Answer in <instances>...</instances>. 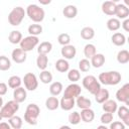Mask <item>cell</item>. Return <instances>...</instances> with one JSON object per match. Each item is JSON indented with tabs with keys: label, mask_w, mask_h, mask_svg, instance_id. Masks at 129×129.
Returning <instances> with one entry per match:
<instances>
[{
	"label": "cell",
	"mask_w": 129,
	"mask_h": 129,
	"mask_svg": "<svg viewBox=\"0 0 129 129\" xmlns=\"http://www.w3.org/2000/svg\"><path fill=\"white\" fill-rule=\"evenodd\" d=\"M121 74L117 71H110V72H104L99 75L98 81H100L101 84L106 86H115L121 82Z\"/></svg>",
	"instance_id": "cell-1"
},
{
	"label": "cell",
	"mask_w": 129,
	"mask_h": 129,
	"mask_svg": "<svg viewBox=\"0 0 129 129\" xmlns=\"http://www.w3.org/2000/svg\"><path fill=\"white\" fill-rule=\"evenodd\" d=\"M26 14L27 16L29 17V19H31L33 22L35 23H39L41 22L43 19H44V16H45V12L44 10L36 5V4H30L26 7Z\"/></svg>",
	"instance_id": "cell-2"
},
{
	"label": "cell",
	"mask_w": 129,
	"mask_h": 129,
	"mask_svg": "<svg viewBox=\"0 0 129 129\" xmlns=\"http://www.w3.org/2000/svg\"><path fill=\"white\" fill-rule=\"evenodd\" d=\"M40 114V109L36 104H29L24 113V121L29 125H36L37 118Z\"/></svg>",
	"instance_id": "cell-3"
},
{
	"label": "cell",
	"mask_w": 129,
	"mask_h": 129,
	"mask_svg": "<svg viewBox=\"0 0 129 129\" xmlns=\"http://www.w3.org/2000/svg\"><path fill=\"white\" fill-rule=\"evenodd\" d=\"M25 14H26V12H25L24 8H22L21 6H16L10 11V13L8 15V22L12 26H18L24 19Z\"/></svg>",
	"instance_id": "cell-4"
},
{
	"label": "cell",
	"mask_w": 129,
	"mask_h": 129,
	"mask_svg": "<svg viewBox=\"0 0 129 129\" xmlns=\"http://www.w3.org/2000/svg\"><path fill=\"white\" fill-rule=\"evenodd\" d=\"M82 84H83V87H84L89 93H91L92 95H95V94L101 89V84H100V82L97 80L96 77H94V76H92V75L86 76V77L83 79Z\"/></svg>",
	"instance_id": "cell-5"
},
{
	"label": "cell",
	"mask_w": 129,
	"mask_h": 129,
	"mask_svg": "<svg viewBox=\"0 0 129 129\" xmlns=\"http://www.w3.org/2000/svg\"><path fill=\"white\" fill-rule=\"evenodd\" d=\"M18 110H19V103L16 102L15 100H11V101H8L5 105H3L1 107L0 113H1L3 118L9 119L13 115H15V113Z\"/></svg>",
	"instance_id": "cell-6"
},
{
	"label": "cell",
	"mask_w": 129,
	"mask_h": 129,
	"mask_svg": "<svg viewBox=\"0 0 129 129\" xmlns=\"http://www.w3.org/2000/svg\"><path fill=\"white\" fill-rule=\"evenodd\" d=\"M38 42H39V39H38L37 36L29 35V36H26V37L22 38L21 41L19 42V44H20L21 49L28 52V51H31L38 44Z\"/></svg>",
	"instance_id": "cell-7"
},
{
	"label": "cell",
	"mask_w": 129,
	"mask_h": 129,
	"mask_svg": "<svg viewBox=\"0 0 129 129\" xmlns=\"http://www.w3.org/2000/svg\"><path fill=\"white\" fill-rule=\"evenodd\" d=\"M23 83L25 86V89L28 91H35L38 87V81L37 78L34 74L32 73H27L23 77Z\"/></svg>",
	"instance_id": "cell-8"
},
{
	"label": "cell",
	"mask_w": 129,
	"mask_h": 129,
	"mask_svg": "<svg viewBox=\"0 0 129 129\" xmlns=\"http://www.w3.org/2000/svg\"><path fill=\"white\" fill-rule=\"evenodd\" d=\"M116 99L119 102H122L126 105H129V84L123 85L116 92Z\"/></svg>",
	"instance_id": "cell-9"
},
{
	"label": "cell",
	"mask_w": 129,
	"mask_h": 129,
	"mask_svg": "<svg viewBox=\"0 0 129 129\" xmlns=\"http://www.w3.org/2000/svg\"><path fill=\"white\" fill-rule=\"evenodd\" d=\"M81 92H82L81 86L76 84V83H73V84L69 85L66 88L63 96L64 97H70V98H77L79 95H81Z\"/></svg>",
	"instance_id": "cell-10"
},
{
	"label": "cell",
	"mask_w": 129,
	"mask_h": 129,
	"mask_svg": "<svg viewBox=\"0 0 129 129\" xmlns=\"http://www.w3.org/2000/svg\"><path fill=\"white\" fill-rule=\"evenodd\" d=\"M11 57H12V60L16 63H23L26 58H27V54H26V51H24L23 49L21 48H15L12 50V53H11Z\"/></svg>",
	"instance_id": "cell-11"
},
{
	"label": "cell",
	"mask_w": 129,
	"mask_h": 129,
	"mask_svg": "<svg viewBox=\"0 0 129 129\" xmlns=\"http://www.w3.org/2000/svg\"><path fill=\"white\" fill-rule=\"evenodd\" d=\"M60 53L66 59H73L77 54V49L74 45L67 44V45H62L60 49Z\"/></svg>",
	"instance_id": "cell-12"
},
{
	"label": "cell",
	"mask_w": 129,
	"mask_h": 129,
	"mask_svg": "<svg viewBox=\"0 0 129 129\" xmlns=\"http://www.w3.org/2000/svg\"><path fill=\"white\" fill-rule=\"evenodd\" d=\"M115 15L118 17V19H125L129 16V8L125 4H116L115 9Z\"/></svg>",
	"instance_id": "cell-13"
},
{
	"label": "cell",
	"mask_w": 129,
	"mask_h": 129,
	"mask_svg": "<svg viewBox=\"0 0 129 129\" xmlns=\"http://www.w3.org/2000/svg\"><path fill=\"white\" fill-rule=\"evenodd\" d=\"M76 105L75 98H70V97H62L59 101V107L64 110V111H70L72 110Z\"/></svg>",
	"instance_id": "cell-14"
},
{
	"label": "cell",
	"mask_w": 129,
	"mask_h": 129,
	"mask_svg": "<svg viewBox=\"0 0 129 129\" xmlns=\"http://www.w3.org/2000/svg\"><path fill=\"white\" fill-rule=\"evenodd\" d=\"M27 97V93H26V89L18 87L16 89H14L13 91V100H15L16 102H18L19 104L24 102L26 100Z\"/></svg>",
	"instance_id": "cell-15"
},
{
	"label": "cell",
	"mask_w": 129,
	"mask_h": 129,
	"mask_svg": "<svg viewBox=\"0 0 129 129\" xmlns=\"http://www.w3.org/2000/svg\"><path fill=\"white\" fill-rule=\"evenodd\" d=\"M118 117L122 120V122L125 124V126H129V109L126 106H121L117 108Z\"/></svg>",
	"instance_id": "cell-16"
},
{
	"label": "cell",
	"mask_w": 129,
	"mask_h": 129,
	"mask_svg": "<svg viewBox=\"0 0 129 129\" xmlns=\"http://www.w3.org/2000/svg\"><path fill=\"white\" fill-rule=\"evenodd\" d=\"M102 11L104 14L109 15V16H113L115 15V9H116V3L112 2V1H105L102 4Z\"/></svg>",
	"instance_id": "cell-17"
},
{
	"label": "cell",
	"mask_w": 129,
	"mask_h": 129,
	"mask_svg": "<svg viewBox=\"0 0 129 129\" xmlns=\"http://www.w3.org/2000/svg\"><path fill=\"white\" fill-rule=\"evenodd\" d=\"M80 116H81V120L82 121H84L85 123H90L95 119V112L91 108L82 109Z\"/></svg>",
	"instance_id": "cell-18"
},
{
	"label": "cell",
	"mask_w": 129,
	"mask_h": 129,
	"mask_svg": "<svg viewBox=\"0 0 129 129\" xmlns=\"http://www.w3.org/2000/svg\"><path fill=\"white\" fill-rule=\"evenodd\" d=\"M91 66L98 69L101 68L104 63H105V55L103 53H95L92 57H91Z\"/></svg>",
	"instance_id": "cell-19"
},
{
	"label": "cell",
	"mask_w": 129,
	"mask_h": 129,
	"mask_svg": "<svg viewBox=\"0 0 129 129\" xmlns=\"http://www.w3.org/2000/svg\"><path fill=\"white\" fill-rule=\"evenodd\" d=\"M62 14H63V16H64L66 18H68V19H73V18H75V17L77 16V14H78V8H77L75 5H72V4L67 5V6L62 9Z\"/></svg>",
	"instance_id": "cell-20"
},
{
	"label": "cell",
	"mask_w": 129,
	"mask_h": 129,
	"mask_svg": "<svg viewBox=\"0 0 129 129\" xmlns=\"http://www.w3.org/2000/svg\"><path fill=\"white\" fill-rule=\"evenodd\" d=\"M118 108V105L116 103V101L114 100H106L104 103H102V109L105 111V112H109V113H115L116 110Z\"/></svg>",
	"instance_id": "cell-21"
},
{
	"label": "cell",
	"mask_w": 129,
	"mask_h": 129,
	"mask_svg": "<svg viewBox=\"0 0 129 129\" xmlns=\"http://www.w3.org/2000/svg\"><path fill=\"white\" fill-rule=\"evenodd\" d=\"M94 96H95L96 102L99 103V104H102V103H104L106 100L109 99V91H108L107 89H102V88H101Z\"/></svg>",
	"instance_id": "cell-22"
},
{
	"label": "cell",
	"mask_w": 129,
	"mask_h": 129,
	"mask_svg": "<svg viewBox=\"0 0 129 129\" xmlns=\"http://www.w3.org/2000/svg\"><path fill=\"white\" fill-rule=\"evenodd\" d=\"M45 107L46 109L50 110V111H54L59 107V101L55 96L52 97H48L45 100Z\"/></svg>",
	"instance_id": "cell-23"
},
{
	"label": "cell",
	"mask_w": 129,
	"mask_h": 129,
	"mask_svg": "<svg viewBox=\"0 0 129 129\" xmlns=\"http://www.w3.org/2000/svg\"><path fill=\"white\" fill-rule=\"evenodd\" d=\"M111 40H112V43L115 44L116 46H122L126 42V37H125V35L123 33L116 32V33H114L112 35Z\"/></svg>",
	"instance_id": "cell-24"
},
{
	"label": "cell",
	"mask_w": 129,
	"mask_h": 129,
	"mask_svg": "<svg viewBox=\"0 0 129 129\" xmlns=\"http://www.w3.org/2000/svg\"><path fill=\"white\" fill-rule=\"evenodd\" d=\"M76 104L77 106L80 108V109H86V108H91V105H92V102L90 99L84 97V96H81L79 95L77 97V100H76Z\"/></svg>",
	"instance_id": "cell-25"
},
{
	"label": "cell",
	"mask_w": 129,
	"mask_h": 129,
	"mask_svg": "<svg viewBox=\"0 0 129 129\" xmlns=\"http://www.w3.org/2000/svg\"><path fill=\"white\" fill-rule=\"evenodd\" d=\"M55 69L59 73H66L70 70V63L66 58H59L55 62Z\"/></svg>",
	"instance_id": "cell-26"
},
{
	"label": "cell",
	"mask_w": 129,
	"mask_h": 129,
	"mask_svg": "<svg viewBox=\"0 0 129 129\" xmlns=\"http://www.w3.org/2000/svg\"><path fill=\"white\" fill-rule=\"evenodd\" d=\"M51 49H52V43L49 41H43L38 45L37 52L38 54H47L51 51Z\"/></svg>",
	"instance_id": "cell-27"
},
{
	"label": "cell",
	"mask_w": 129,
	"mask_h": 129,
	"mask_svg": "<svg viewBox=\"0 0 129 129\" xmlns=\"http://www.w3.org/2000/svg\"><path fill=\"white\" fill-rule=\"evenodd\" d=\"M48 64V57L47 54H38L37 58H36V66L40 71L46 70Z\"/></svg>",
	"instance_id": "cell-28"
},
{
	"label": "cell",
	"mask_w": 129,
	"mask_h": 129,
	"mask_svg": "<svg viewBox=\"0 0 129 129\" xmlns=\"http://www.w3.org/2000/svg\"><path fill=\"white\" fill-rule=\"evenodd\" d=\"M94 36H95V30L90 26H86L81 30V37L85 40H90L94 38Z\"/></svg>",
	"instance_id": "cell-29"
},
{
	"label": "cell",
	"mask_w": 129,
	"mask_h": 129,
	"mask_svg": "<svg viewBox=\"0 0 129 129\" xmlns=\"http://www.w3.org/2000/svg\"><path fill=\"white\" fill-rule=\"evenodd\" d=\"M22 39V33L18 30H12L10 33H9V36H8V40L10 43L12 44H17L21 41Z\"/></svg>",
	"instance_id": "cell-30"
},
{
	"label": "cell",
	"mask_w": 129,
	"mask_h": 129,
	"mask_svg": "<svg viewBox=\"0 0 129 129\" xmlns=\"http://www.w3.org/2000/svg\"><path fill=\"white\" fill-rule=\"evenodd\" d=\"M62 84L60 82H53L49 86V93L51 96H58L62 92Z\"/></svg>",
	"instance_id": "cell-31"
},
{
	"label": "cell",
	"mask_w": 129,
	"mask_h": 129,
	"mask_svg": "<svg viewBox=\"0 0 129 129\" xmlns=\"http://www.w3.org/2000/svg\"><path fill=\"white\" fill-rule=\"evenodd\" d=\"M8 123L10 124L11 128H13V129H20L22 127L23 121H22L21 117L16 116V115H13L12 117H10L8 119Z\"/></svg>",
	"instance_id": "cell-32"
},
{
	"label": "cell",
	"mask_w": 129,
	"mask_h": 129,
	"mask_svg": "<svg viewBox=\"0 0 129 129\" xmlns=\"http://www.w3.org/2000/svg\"><path fill=\"white\" fill-rule=\"evenodd\" d=\"M106 25H107V28L110 31H117L121 27V22H120V20L118 18H114L113 17V18H110L107 21Z\"/></svg>",
	"instance_id": "cell-33"
},
{
	"label": "cell",
	"mask_w": 129,
	"mask_h": 129,
	"mask_svg": "<svg viewBox=\"0 0 129 129\" xmlns=\"http://www.w3.org/2000/svg\"><path fill=\"white\" fill-rule=\"evenodd\" d=\"M117 61L119 63L125 64L129 61V51L126 49H122L117 53Z\"/></svg>",
	"instance_id": "cell-34"
},
{
	"label": "cell",
	"mask_w": 129,
	"mask_h": 129,
	"mask_svg": "<svg viewBox=\"0 0 129 129\" xmlns=\"http://www.w3.org/2000/svg\"><path fill=\"white\" fill-rule=\"evenodd\" d=\"M28 33L30 35H34V36H37L39 34L42 33V26L38 23H34V24H31L28 26Z\"/></svg>",
	"instance_id": "cell-35"
},
{
	"label": "cell",
	"mask_w": 129,
	"mask_h": 129,
	"mask_svg": "<svg viewBox=\"0 0 129 129\" xmlns=\"http://www.w3.org/2000/svg\"><path fill=\"white\" fill-rule=\"evenodd\" d=\"M21 83H22V80L18 76H11L8 79V86L11 89H16V88L20 87Z\"/></svg>",
	"instance_id": "cell-36"
},
{
	"label": "cell",
	"mask_w": 129,
	"mask_h": 129,
	"mask_svg": "<svg viewBox=\"0 0 129 129\" xmlns=\"http://www.w3.org/2000/svg\"><path fill=\"white\" fill-rule=\"evenodd\" d=\"M97 52L96 50V46L92 43H88L85 45L84 47V54L86 56V58H91L95 53Z\"/></svg>",
	"instance_id": "cell-37"
},
{
	"label": "cell",
	"mask_w": 129,
	"mask_h": 129,
	"mask_svg": "<svg viewBox=\"0 0 129 129\" xmlns=\"http://www.w3.org/2000/svg\"><path fill=\"white\" fill-rule=\"evenodd\" d=\"M39 79H40V82L41 83H43V84H49L52 81V75H51L50 72H48L46 70H43V71H41V73L39 75Z\"/></svg>",
	"instance_id": "cell-38"
},
{
	"label": "cell",
	"mask_w": 129,
	"mask_h": 129,
	"mask_svg": "<svg viewBox=\"0 0 129 129\" xmlns=\"http://www.w3.org/2000/svg\"><path fill=\"white\" fill-rule=\"evenodd\" d=\"M11 68L10 59L5 55H0V71H8Z\"/></svg>",
	"instance_id": "cell-39"
},
{
	"label": "cell",
	"mask_w": 129,
	"mask_h": 129,
	"mask_svg": "<svg viewBox=\"0 0 129 129\" xmlns=\"http://www.w3.org/2000/svg\"><path fill=\"white\" fill-rule=\"evenodd\" d=\"M68 79L73 82V83H76L80 80L81 78V74L79 72V70H76V69H73V70H69L68 71Z\"/></svg>",
	"instance_id": "cell-40"
},
{
	"label": "cell",
	"mask_w": 129,
	"mask_h": 129,
	"mask_svg": "<svg viewBox=\"0 0 129 129\" xmlns=\"http://www.w3.org/2000/svg\"><path fill=\"white\" fill-rule=\"evenodd\" d=\"M91 67H92L91 62H90V60L88 58H83V59H81L79 61V69H80L81 72H85V73L89 72Z\"/></svg>",
	"instance_id": "cell-41"
},
{
	"label": "cell",
	"mask_w": 129,
	"mask_h": 129,
	"mask_svg": "<svg viewBox=\"0 0 129 129\" xmlns=\"http://www.w3.org/2000/svg\"><path fill=\"white\" fill-rule=\"evenodd\" d=\"M69 122L72 125H78L81 122V116L80 113H78L77 111H74L73 113H71L69 115Z\"/></svg>",
	"instance_id": "cell-42"
},
{
	"label": "cell",
	"mask_w": 129,
	"mask_h": 129,
	"mask_svg": "<svg viewBox=\"0 0 129 129\" xmlns=\"http://www.w3.org/2000/svg\"><path fill=\"white\" fill-rule=\"evenodd\" d=\"M57 41H58V43L61 44V45L70 44V42H71V36H70V34H68V33H60V34L57 36Z\"/></svg>",
	"instance_id": "cell-43"
},
{
	"label": "cell",
	"mask_w": 129,
	"mask_h": 129,
	"mask_svg": "<svg viewBox=\"0 0 129 129\" xmlns=\"http://www.w3.org/2000/svg\"><path fill=\"white\" fill-rule=\"evenodd\" d=\"M100 121L102 124L106 125V124H110L112 121H113V114L112 113H109V112H105L101 118H100Z\"/></svg>",
	"instance_id": "cell-44"
},
{
	"label": "cell",
	"mask_w": 129,
	"mask_h": 129,
	"mask_svg": "<svg viewBox=\"0 0 129 129\" xmlns=\"http://www.w3.org/2000/svg\"><path fill=\"white\" fill-rule=\"evenodd\" d=\"M110 129H125V124L120 121H115L110 123Z\"/></svg>",
	"instance_id": "cell-45"
},
{
	"label": "cell",
	"mask_w": 129,
	"mask_h": 129,
	"mask_svg": "<svg viewBox=\"0 0 129 129\" xmlns=\"http://www.w3.org/2000/svg\"><path fill=\"white\" fill-rule=\"evenodd\" d=\"M7 90H8L7 85H6L5 83L1 82V83H0V96H4V95L7 93Z\"/></svg>",
	"instance_id": "cell-46"
},
{
	"label": "cell",
	"mask_w": 129,
	"mask_h": 129,
	"mask_svg": "<svg viewBox=\"0 0 129 129\" xmlns=\"http://www.w3.org/2000/svg\"><path fill=\"white\" fill-rule=\"evenodd\" d=\"M121 25H122V27H123V29L125 31H127V32L129 31V19L128 18H125L124 21H123V23Z\"/></svg>",
	"instance_id": "cell-47"
},
{
	"label": "cell",
	"mask_w": 129,
	"mask_h": 129,
	"mask_svg": "<svg viewBox=\"0 0 129 129\" xmlns=\"http://www.w3.org/2000/svg\"><path fill=\"white\" fill-rule=\"evenodd\" d=\"M11 126L7 122H0V129H10Z\"/></svg>",
	"instance_id": "cell-48"
},
{
	"label": "cell",
	"mask_w": 129,
	"mask_h": 129,
	"mask_svg": "<svg viewBox=\"0 0 129 129\" xmlns=\"http://www.w3.org/2000/svg\"><path fill=\"white\" fill-rule=\"evenodd\" d=\"M38 2H39L41 5H48V4H50L51 0H38Z\"/></svg>",
	"instance_id": "cell-49"
},
{
	"label": "cell",
	"mask_w": 129,
	"mask_h": 129,
	"mask_svg": "<svg viewBox=\"0 0 129 129\" xmlns=\"http://www.w3.org/2000/svg\"><path fill=\"white\" fill-rule=\"evenodd\" d=\"M2 106H3V99H2V97L0 96V109H1Z\"/></svg>",
	"instance_id": "cell-50"
},
{
	"label": "cell",
	"mask_w": 129,
	"mask_h": 129,
	"mask_svg": "<svg viewBox=\"0 0 129 129\" xmlns=\"http://www.w3.org/2000/svg\"><path fill=\"white\" fill-rule=\"evenodd\" d=\"M124 2H125V5H126V6L129 5V0H124Z\"/></svg>",
	"instance_id": "cell-51"
},
{
	"label": "cell",
	"mask_w": 129,
	"mask_h": 129,
	"mask_svg": "<svg viewBox=\"0 0 129 129\" xmlns=\"http://www.w3.org/2000/svg\"><path fill=\"white\" fill-rule=\"evenodd\" d=\"M98 128H99V129H101V128H105V129H106V126H105V125H101V126H99Z\"/></svg>",
	"instance_id": "cell-52"
},
{
	"label": "cell",
	"mask_w": 129,
	"mask_h": 129,
	"mask_svg": "<svg viewBox=\"0 0 129 129\" xmlns=\"http://www.w3.org/2000/svg\"><path fill=\"white\" fill-rule=\"evenodd\" d=\"M110 1H112V2H114V3H116V2H119L120 0H110Z\"/></svg>",
	"instance_id": "cell-53"
},
{
	"label": "cell",
	"mask_w": 129,
	"mask_h": 129,
	"mask_svg": "<svg viewBox=\"0 0 129 129\" xmlns=\"http://www.w3.org/2000/svg\"><path fill=\"white\" fill-rule=\"evenodd\" d=\"M2 119H3V117H2V115H1V113H0V121H2Z\"/></svg>",
	"instance_id": "cell-54"
}]
</instances>
